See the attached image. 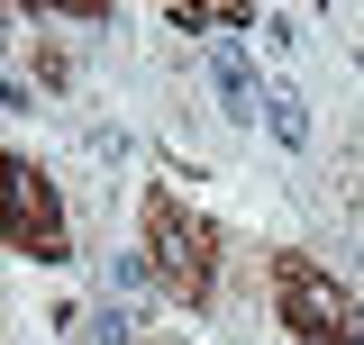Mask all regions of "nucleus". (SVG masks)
I'll return each mask as SVG.
<instances>
[{"instance_id":"obj_1","label":"nucleus","mask_w":364,"mask_h":345,"mask_svg":"<svg viewBox=\"0 0 364 345\" xmlns=\"http://www.w3.org/2000/svg\"><path fill=\"white\" fill-rule=\"evenodd\" d=\"M136 255H146L155 291L173 309H210L219 300L228 236H219V218H200L182 191H146V209H136Z\"/></svg>"},{"instance_id":"obj_2","label":"nucleus","mask_w":364,"mask_h":345,"mask_svg":"<svg viewBox=\"0 0 364 345\" xmlns=\"http://www.w3.org/2000/svg\"><path fill=\"white\" fill-rule=\"evenodd\" d=\"M264 282H273V327H282L291 345H364V300H355L318 255L273 246Z\"/></svg>"},{"instance_id":"obj_3","label":"nucleus","mask_w":364,"mask_h":345,"mask_svg":"<svg viewBox=\"0 0 364 345\" xmlns=\"http://www.w3.org/2000/svg\"><path fill=\"white\" fill-rule=\"evenodd\" d=\"M0 191H9V255H28V263H64V255H73L64 200H55V182H46L28 155L0 164Z\"/></svg>"},{"instance_id":"obj_4","label":"nucleus","mask_w":364,"mask_h":345,"mask_svg":"<svg viewBox=\"0 0 364 345\" xmlns=\"http://www.w3.org/2000/svg\"><path fill=\"white\" fill-rule=\"evenodd\" d=\"M173 28H255V9L246 0H191V9H173Z\"/></svg>"},{"instance_id":"obj_5","label":"nucleus","mask_w":364,"mask_h":345,"mask_svg":"<svg viewBox=\"0 0 364 345\" xmlns=\"http://www.w3.org/2000/svg\"><path fill=\"white\" fill-rule=\"evenodd\" d=\"M273 136H282V146H301V136H310V119H301V100H273Z\"/></svg>"},{"instance_id":"obj_6","label":"nucleus","mask_w":364,"mask_h":345,"mask_svg":"<svg viewBox=\"0 0 364 345\" xmlns=\"http://www.w3.org/2000/svg\"><path fill=\"white\" fill-rule=\"evenodd\" d=\"M109 345H155V336H136V318H119V309H109Z\"/></svg>"}]
</instances>
